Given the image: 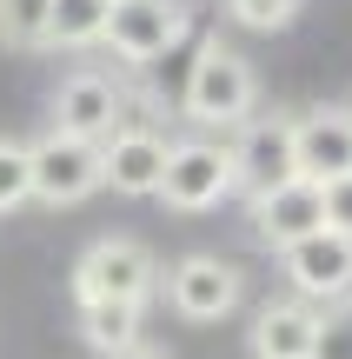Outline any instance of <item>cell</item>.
I'll use <instances>...</instances> for the list:
<instances>
[{"label":"cell","instance_id":"7","mask_svg":"<svg viewBox=\"0 0 352 359\" xmlns=\"http://www.w3.org/2000/svg\"><path fill=\"white\" fill-rule=\"evenodd\" d=\"M226 154H233V187H246V193H266V187L300 173L293 167V120L286 114H246L239 140Z\"/></svg>","mask_w":352,"mask_h":359},{"label":"cell","instance_id":"1","mask_svg":"<svg viewBox=\"0 0 352 359\" xmlns=\"http://www.w3.org/2000/svg\"><path fill=\"white\" fill-rule=\"evenodd\" d=\"M253 100H260L253 67L239 60L233 47L206 40L193 74H186V120H199V127H239V120L253 114Z\"/></svg>","mask_w":352,"mask_h":359},{"label":"cell","instance_id":"14","mask_svg":"<svg viewBox=\"0 0 352 359\" xmlns=\"http://www.w3.org/2000/svg\"><path fill=\"white\" fill-rule=\"evenodd\" d=\"M106 27V0H40V40L47 47H93Z\"/></svg>","mask_w":352,"mask_h":359},{"label":"cell","instance_id":"6","mask_svg":"<svg viewBox=\"0 0 352 359\" xmlns=\"http://www.w3.org/2000/svg\"><path fill=\"white\" fill-rule=\"evenodd\" d=\"M279 259H286V280L300 299H346L352 293V240L332 226H313L300 240H286Z\"/></svg>","mask_w":352,"mask_h":359},{"label":"cell","instance_id":"16","mask_svg":"<svg viewBox=\"0 0 352 359\" xmlns=\"http://www.w3.org/2000/svg\"><path fill=\"white\" fill-rule=\"evenodd\" d=\"M20 200H34V167L20 140H0V213H13Z\"/></svg>","mask_w":352,"mask_h":359},{"label":"cell","instance_id":"4","mask_svg":"<svg viewBox=\"0 0 352 359\" xmlns=\"http://www.w3.org/2000/svg\"><path fill=\"white\" fill-rule=\"evenodd\" d=\"M160 200L173 206V213H206V206H220L226 193H233V154L213 140H180L167 147V167H160Z\"/></svg>","mask_w":352,"mask_h":359},{"label":"cell","instance_id":"18","mask_svg":"<svg viewBox=\"0 0 352 359\" xmlns=\"http://www.w3.org/2000/svg\"><path fill=\"white\" fill-rule=\"evenodd\" d=\"M226 13H233L239 27H260V34H273V27H286L293 13H300V0H226Z\"/></svg>","mask_w":352,"mask_h":359},{"label":"cell","instance_id":"10","mask_svg":"<svg viewBox=\"0 0 352 359\" xmlns=\"http://www.w3.org/2000/svg\"><path fill=\"white\" fill-rule=\"evenodd\" d=\"M160 167H167V140L153 127H113L100 140V187L127 193V200H146L160 187Z\"/></svg>","mask_w":352,"mask_h":359},{"label":"cell","instance_id":"11","mask_svg":"<svg viewBox=\"0 0 352 359\" xmlns=\"http://www.w3.org/2000/svg\"><path fill=\"white\" fill-rule=\"evenodd\" d=\"M313 226H326V206H319V180L293 173V180H279V187L253 193V233H260L273 253H279L286 240H300V233H313Z\"/></svg>","mask_w":352,"mask_h":359},{"label":"cell","instance_id":"8","mask_svg":"<svg viewBox=\"0 0 352 359\" xmlns=\"http://www.w3.org/2000/svg\"><path fill=\"white\" fill-rule=\"evenodd\" d=\"M167 306L180 313V320H193V326L226 320V313L239 306V266H226V259H213V253L180 259V266L167 273Z\"/></svg>","mask_w":352,"mask_h":359},{"label":"cell","instance_id":"3","mask_svg":"<svg viewBox=\"0 0 352 359\" xmlns=\"http://www.w3.org/2000/svg\"><path fill=\"white\" fill-rule=\"evenodd\" d=\"M160 286V266L153 253H146L140 240H127V233H113V240H93L87 253H80L73 266V299H140Z\"/></svg>","mask_w":352,"mask_h":359},{"label":"cell","instance_id":"17","mask_svg":"<svg viewBox=\"0 0 352 359\" xmlns=\"http://www.w3.org/2000/svg\"><path fill=\"white\" fill-rule=\"evenodd\" d=\"M313 359H352V293H346V306H339V313H319Z\"/></svg>","mask_w":352,"mask_h":359},{"label":"cell","instance_id":"9","mask_svg":"<svg viewBox=\"0 0 352 359\" xmlns=\"http://www.w3.org/2000/svg\"><path fill=\"white\" fill-rule=\"evenodd\" d=\"M127 120V93L113 87L106 74H66L53 87V127L60 133H80V140H106V133Z\"/></svg>","mask_w":352,"mask_h":359},{"label":"cell","instance_id":"2","mask_svg":"<svg viewBox=\"0 0 352 359\" xmlns=\"http://www.w3.org/2000/svg\"><path fill=\"white\" fill-rule=\"evenodd\" d=\"M27 167H34V200L80 206L87 193H100V140H80V133L47 127L27 147Z\"/></svg>","mask_w":352,"mask_h":359},{"label":"cell","instance_id":"12","mask_svg":"<svg viewBox=\"0 0 352 359\" xmlns=\"http://www.w3.org/2000/svg\"><path fill=\"white\" fill-rule=\"evenodd\" d=\"M293 167L306 180H339L352 173V107H326V114L293 120Z\"/></svg>","mask_w":352,"mask_h":359},{"label":"cell","instance_id":"5","mask_svg":"<svg viewBox=\"0 0 352 359\" xmlns=\"http://www.w3.org/2000/svg\"><path fill=\"white\" fill-rule=\"evenodd\" d=\"M180 34H186V7H180V0H106L100 40H106L127 67L160 60Z\"/></svg>","mask_w":352,"mask_h":359},{"label":"cell","instance_id":"13","mask_svg":"<svg viewBox=\"0 0 352 359\" xmlns=\"http://www.w3.org/2000/svg\"><path fill=\"white\" fill-rule=\"evenodd\" d=\"M313 333L319 313L306 299H279L253 320V359H313Z\"/></svg>","mask_w":352,"mask_h":359},{"label":"cell","instance_id":"15","mask_svg":"<svg viewBox=\"0 0 352 359\" xmlns=\"http://www.w3.org/2000/svg\"><path fill=\"white\" fill-rule=\"evenodd\" d=\"M80 333L93 353H120L140 339V299H80Z\"/></svg>","mask_w":352,"mask_h":359},{"label":"cell","instance_id":"20","mask_svg":"<svg viewBox=\"0 0 352 359\" xmlns=\"http://www.w3.org/2000/svg\"><path fill=\"white\" fill-rule=\"evenodd\" d=\"M100 359H167L160 346H140V339H133V346H120V353H100Z\"/></svg>","mask_w":352,"mask_h":359},{"label":"cell","instance_id":"19","mask_svg":"<svg viewBox=\"0 0 352 359\" xmlns=\"http://www.w3.org/2000/svg\"><path fill=\"white\" fill-rule=\"evenodd\" d=\"M319 206H326V226H332V233H346V240H352V173L326 180V187H319Z\"/></svg>","mask_w":352,"mask_h":359}]
</instances>
